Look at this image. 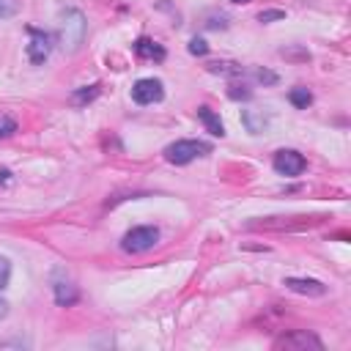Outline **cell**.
Wrapping results in <instances>:
<instances>
[{"mask_svg":"<svg viewBox=\"0 0 351 351\" xmlns=\"http://www.w3.org/2000/svg\"><path fill=\"white\" fill-rule=\"evenodd\" d=\"M58 30H60V47L71 55L82 47L85 41V33H88V19L80 8L74 5H66L58 11Z\"/></svg>","mask_w":351,"mask_h":351,"instance_id":"1","label":"cell"},{"mask_svg":"<svg viewBox=\"0 0 351 351\" xmlns=\"http://www.w3.org/2000/svg\"><path fill=\"white\" fill-rule=\"evenodd\" d=\"M208 151H211V145L203 143V140H176L165 148V159L170 165H189L192 159L206 156Z\"/></svg>","mask_w":351,"mask_h":351,"instance_id":"2","label":"cell"},{"mask_svg":"<svg viewBox=\"0 0 351 351\" xmlns=\"http://www.w3.org/2000/svg\"><path fill=\"white\" fill-rule=\"evenodd\" d=\"M156 241H159V228H154V225H137V228H132V230L123 233L121 250L123 252H132V255H140V252H148Z\"/></svg>","mask_w":351,"mask_h":351,"instance_id":"3","label":"cell"},{"mask_svg":"<svg viewBox=\"0 0 351 351\" xmlns=\"http://www.w3.org/2000/svg\"><path fill=\"white\" fill-rule=\"evenodd\" d=\"M274 348H282V351H310V348L313 351H321L324 343L313 332H307V329H293V332L277 337L274 340Z\"/></svg>","mask_w":351,"mask_h":351,"instance_id":"4","label":"cell"},{"mask_svg":"<svg viewBox=\"0 0 351 351\" xmlns=\"http://www.w3.org/2000/svg\"><path fill=\"white\" fill-rule=\"evenodd\" d=\"M271 167H274L280 176H288V178H293V176L304 173V167H307V159H304L299 151H293V148H282V151H277V154H274V159H271Z\"/></svg>","mask_w":351,"mask_h":351,"instance_id":"5","label":"cell"},{"mask_svg":"<svg viewBox=\"0 0 351 351\" xmlns=\"http://www.w3.org/2000/svg\"><path fill=\"white\" fill-rule=\"evenodd\" d=\"M132 99L137 104H154V101H162L165 99V85L162 80L156 77H143L132 85Z\"/></svg>","mask_w":351,"mask_h":351,"instance_id":"6","label":"cell"},{"mask_svg":"<svg viewBox=\"0 0 351 351\" xmlns=\"http://www.w3.org/2000/svg\"><path fill=\"white\" fill-rule=\"evenodd\" d=\"M49 52H52V36L49 33H44V30H36V27H30V44H27V58H30V63H44L47 58H49Z\"/></svg>","mask_w":351,"mask_h":351,"instance_id":"7","label":"cell"},{"mask_svg":"<svg viewBox=\"0 0 351 351\" xmlns=\"http://www.w3.org/2000/svg\"><path fill=\"white\" fill-rule=\"evenodd\" d=\"M282 285L293 293H302V296H324L326 293V285L315 277H285Z\"/></svg>","mask_w":351,"mask_h":351,"instance_id":"8","label":"cell"},{"mask_svg":"<svg viewBox=\"0 0 351 351\" xmlns=\"http://www.w3.org/2000/svg\"><path fill=\"white\" fill-rule=\"evenodd\" d=\"M52 296L60 307H71L77 299H80V288L71 282V280H52Z\"/></svg>","mask_w":351,"mask_h":351,"instance_id":"9","label":"cell"},{"mask_svg":"<svg viewBox=\"0 0 351 351\" xmlns=\"http://www.w3.org/2000/svg\"><path fill=\"white\" fill-rule=\"evenodd\" d=\"M134 55L143 58V60H165V49H162L156 41L145 38V36H140V38L134 41Z\"/></svg>","mask_w":351,"mask_h":351,"instance_id":"10","label":"cell"},{"mask_svg":"<svg viewBox=\"0 0 351 351\" xmlns=\"http://www.w3.org/2000/svg\"><path fill=\"white\" fill-rule=\"evenodd\" d=\"M197 118H200V123L206 126V132L208 134H214V137H225V126H222V121H219V115L211 110V107H197Z\"/></svg>","mask_w":351,"mask_h":351,"instance_id":"11","label":"cell"},{"mask_svg":"<svg viewBox=\"0 0 351 351\" xmlns=\"http://www.w3.org/2000/svg\"><path fill=\"white\" fill-rule=\"evenodd\" d=\"M241 123L247 126V132L258 134V132H263V126H266V115L258 112V110H244V112H241Z\"/></svg>","mask_w":351,"mask_h":351,"instance_id":"12","label":"cell"},{"mask_svg":"<svg viewBox=\"0 0 351 351\" xmlns=\"http://www.w3.org/2000/svg\"><path fill=\"white\" fill-rule=\"evenodd\" d=\"M288 101H291L293 107H299V110H307V104L313 101V93L299 85V88H291V90H288Z\"/></svg>","mask_w":351,"mask_h":351,"instance_id":"13","label":"cell"},{"mask_svg":"<svg viewBox=\"0 0 351 351\" xmlns=\"http://www.w3.org/2000/svg\"><path fill=\"white\" fill-rule=\"evenodd\" d=\"M96 96H99V85H85V88H80V90H74V93H71V104L82 107V104L93 101Z\"/></svg>","mask_w":351,"mask_h":351,"instance_id":"14","label":"cell"},{"mask_svg":"<svg viewBox=\"0 0 351 351\" xmlns=\"http://www.w3.org/2000/svg\"><path fill=\"white\" fill-rule=\"evenodd\" d=\"M208 71H214V74H230V77H239V74H244V66L222 60V63H208Z\"/></svg>","mask_w":351,"mask_h":351,"instance_id":"15","label":"cell"},{"mask_svg":"<svg viewBox=\"0 0 351 351\" xmlns=\"http://www.w3.org/2000/svg\"><path fill=\"white\" fill-rule=\"evenodd\" d=\"M22 8V0H0V19H11L16 16Z\"/></svg>","mask_w":351,"mask_h":351,"instance_id":"16","label":"cell"},{"mask_svg":"<svg viewBox=\"0 0 351 351\" xmlns=\"http://www.w3.org/2000/svg\"><path fill=\"white\" fill-rule=\"evenodd\" d=\"M16 132V121L11 115H0V140L3 137H11Z\"/></svg>","mask_w":351,"mask_h":351,"instance_id":"17","label":"cell"},{"mask_svg":"<svg viewBox=\"0 0 351 351\" xmlns=\"http://www.w3.org/2000/svg\"><path fill=\"white\" fill-rule=\"evenodd\" d=\"M8 280H11V261L5 255H0V291L8 288Z\"/></svg>","mask_w":351,"mask_h":351,"instance_id":"18","label":"cell"},{"mask_svg":"<svg viewBox=\"0 0 351 351\" xmlns=\"http://www.w3.org/2000/svg\"><path fill=\"white\" fill-rule=\"evenodd\" d=\"M277 19H285V11L282 8H269V11H261L258 14V22H277Z\"/></svg>","mask_w":351,"mask_h":351,"instance_id":"19","label":"cell"},{"mask_svg":"<svg viewBox=\"0 0 351 351\" xmlns=\"http://www.w3.org/2000/svg\"><path fill=\"white\" fill-rule=\"evenodd\" d=\"M252 74H255V80H258V82H266V85L277 82V74H274V71H266V69H255Z\"/></svg>","mask_w":351,"mask_h":351,"instance_id":"20","label":"cell"},{"mask_svg":"<svg viewBox=\"0 0 351 351\" xmlns=\"http://www.w3.org/2000/svg\"><path fill=\"white\" fill-rule=\"evenodd\" d=\"M189 52H192V55H206V52H208V44H206L203 38H192V41H189Z\"/></svg>","mask_w":351,"mask_h":351,"instance_id":"21","label":"cell"},{"mask_svg":"<svg viewBox=\"0 0 351 351\" xmlns=\"http://www.w3.org/2000/svg\"><path fill=\"white\" fill-rule=\"evenodd\" d=\"M282 58H299V60H310V52L307 49H280Z\"/></svg>","mask_w":351,"mask_h":351,"instance_id":"22","label":"cell"},{"mask_svg":"<svg viewBox=\"0 0 351 351\" xmlns=\"http://www.w3.org/2000/svg\"><path fill=\"white\" fill-rule=\"evenodd\" d=\"M228 93H230V99H250V90L244 85H241V90H239V85H233Z\"/></svg>","mask_w":351,"mask_h":351,"instance_id":"23","label":"cell"},{"mask_svg":"<svg viewBox=\"0 0 351 351\" xmlns=\"http://www.w3.org/2000/svg\"><path fill=\"white\" fill-rule=\"evenodd\" d=\"M5 346H16V348H25L27 343H25V340H0V348H5Z\"/></svg>","mask_w":351,"mask_h":351,"instance_id":"24","label":"cell"},{"mask_svg":"<svg viewBox=\"0 0 351 351\" xmlns=\"http://www.w3.org/2000/svg\"><path fill=\"white\" fill-rule=\"evenodd\" d=\"M5 315H8V302H5V299H0V321H3Z\"/></svg>","mask_w":351,"mask_h":351,"instance_id":"25","label":"cell"},{"mask_svg":"<svg viewBox=\"0 0 351 351\" xmlns=\"http://www.w3.org/2000/svg\"><path fill=\"white\" fill-rule=\"evenodd\" d=\"M8 176H11V173H8L5 167H0V184H5V181H8Z\"/></svg>","mask_w":351,"mask_h":351,"instance_id":"26","label":"cell"},{"mask_svg":"<svg viewBox=\"0 0 351 351\" xmlns=\"http://www.w3.org/2000/svg\"><path fill=\"white\" fill-rule=\"evenodd\" d=\"M230 3H250V0H230Z\"/></svg>","mask_w":351,"mask_h":351,"instance_id":"27","label":"cell"}]
</instances>
